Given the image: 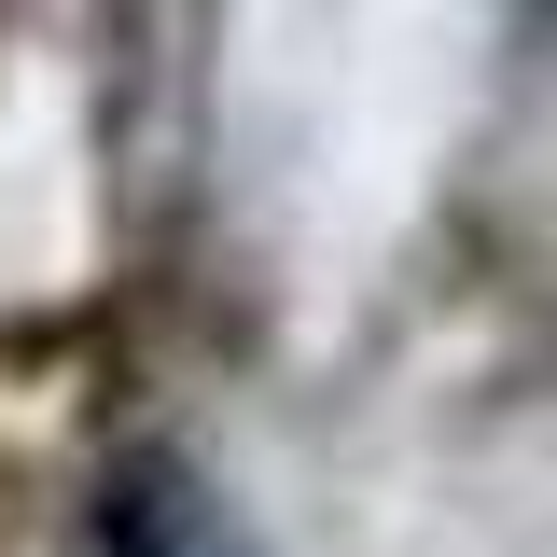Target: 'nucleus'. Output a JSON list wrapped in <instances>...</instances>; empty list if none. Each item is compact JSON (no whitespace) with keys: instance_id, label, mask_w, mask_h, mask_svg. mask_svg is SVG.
<instances>
[{"instance_id":"1","label":"nucleus","mask_w":557,"mask_h":557,"mask_svg":"<svg viewBox=\"0 0 557 557\" xmlns=\"http://www.w3.org/2000/svg\"><path fill=\"white\" fill-rule=\"evenodd\" d=\"M84 557H265L251 544V516L196 474V460H168V446H139L98 474V516H84Z\"/></svg>"}]
</instances>
